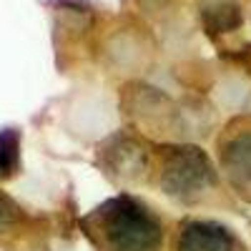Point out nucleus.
<instances>
[{
	"instance_id": "f257e3e1",
	"label": "nucleus",
	"mask_w": 251,
	"mask_h": 251,
	"mask_svg": "<svg viewBox=\"0 0 251 251\" xmlns=\"http://www.w3.org/2000/svg\"><path fill=\"white\" fill-rule=\"evenodd\" d=\"M100 231L111 251H158L161 224L133 199H116L100 208Z\"/></svg>"
},
{
	"instance_id": "f03ea898",
	"label": "nucleus",
	"mask_w": 251,
	"mask_h": 251,
	"mask_svg": "<svg viewBox=\"0 0 251 251\" xmlns=\"http://www.w3.org/2000/svg\"><path fill=\"white\" fill-rule=\"evenodd\" d=\"M161 181L171 196L188 199L203 194L216 181V176L201 149H176L166 156Z\"/></svg>"
},
{
	"instance_id": "7ed1b4c3",
	"label": "nucleus",
	"mask_w": 251,
	"mask_h": 251,
	"mask_svg": "<svg viewBox=\"0 0 251 251\" xmlns=\"http://www.w3.org/2000/svg\"><path fill=\"white\" fill-rule=\"evenodd\" d=\"M234 249L236 241L224 226L203 221L188 224L178 239V251H234Z\"/></svg>"
},
{
	"instance_id": "20e7f679",
	"label": "nucleus",
	"mask_w": 251,
	"mask_h": 251,
	"mask_svg": "<svg viewBox=\"0 0 251 251\" xmlns=\"http://www.w3.org/2000/svg\"><path fill=\"white\" fill-rule=\"evenodd\" d=\"M224 163L231 178L244 186H251V128L231 136L228 146L224 149Z\"/></svg>"
},
{
	"instance_id": "39448f33",
	"label": "nucleus",
	"mask_w": 251,
	"mask_h": 251,
	"mask_svg": "<svg viewBox=\"0 0 251 251\" xmlns=\"http://www.w3.org/2000/svg\"><path fill=\"white\" fill-rule=\"evenodd\" d=\"M206 15H211L208 25L216 28V30H231L236 23H239V10L234 5H221L216 3L211 10H206Z\"/></svg>"
},
{
	"instance_id": "423d86ee",
	"label": "nucleus",
	"mask_w": 251,
	"mask_h": 251,
	"mask_svg": "<svg viewBox=\"0 0 251 251\" xmlns=\"http://www.w3.org/2000/svg\"><path fill=\"white\" fill-rule=\"evenodd\" d=\"M15 156H18V141L15 133H0V176H8L15 169Z\"/></svg>"
},
{
	"instance_id": "0eeeda50",
	"label": "nucleus",
	"mask_w": 251,
	"mask_h": 251,
	"mask_svg": "<svg viewBox=\"0 0 251 251\" xmlns=\"http://www.w3.org/2000/svg\"><path fill=\"white\" fill-rule=\"evenodd\" d=\"M13 211H15V208H13L8 201L0 199V226H5L8 221H13Z\"/></svg>"
}]
</instances>
